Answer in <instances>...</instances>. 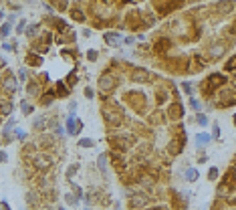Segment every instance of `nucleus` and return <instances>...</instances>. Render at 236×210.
<instances>
[{"instance_id":"f257e3e1","label":"nucleus","mask_w":236,"mask_h":210,"mask_svg":"<svg viewBox=\"0 0 236 210\" xmlns=\"http://www.w3.org/2000/svg\"><path fill=\"white\" fill-rule=\"evenodd\" d=\"M51 158H46V156H43V153H40V156H34V166H36V168H39V170H45V168H51Z\"/></svg>"},{"instance_id":"f03ea898","label":"nucleus","mask_w":236,"mask_h":210,"mask_svg":"<svg viewBox=\"0 0 236 210\" xmlns=\"http://www.w3.org/2000/svg\"><path fill=\"white\" fill-rule=\"evenodd\" d=\"M105 40H109V45H117V40H119V34H115V33H109V34H105Z\"/></svg>"},{"instance_id":"7ed1b4c3","label":"nucleus","mask_w":236,"mask_h":210,"mask_svg":"<svg viewBox=\"0 0 236 210\" xmlns=\"http://www.w3.org/2000/svg\"><path fill=\"white\" fill-rule=\"evenodd\" d=\"M196 142H198V143H208V142H210V136H208V133H198V136H196Z\"/></svg>"},{"instance_id":"20e7f679","label":"nucleus","mask_w":236,"mask_h":210,"mask_svg":"<svg viewBox=\"0 0 236 210\" xmlns=\"http://www.w3.org/2000/svg\"><path fill=\"white\" fill-rule=\"evenodd\" d=\"M22 113H24V115H30V113H32V105H30V103L22 101Z\"/></svg>"},{"instance_id":"39448f33","label":"nucleus","mask_w":236,"mask_h":210,"mask_svg":"<svg viewBox=\"0 0 236 210\" xmlns=\"http://www.w3.org/2000/svg\"><path fill=\"white\" fill-rule=\"evenodd\" d=\"M4 89L8 91V93H12V91H14V81H6V83H4Z\"/></svg>"},{"instance_id":"423d86ee","label":"nucleus","mask_w":236,"mask_h":210,"mask_svg":"<svg viewBox=\"0 0 236 210\" xmlns=\"http://www.w3.org/2000/svg\"><path fill=\"white\" fill-rule=\"evenodd\" d=\"M8 111H12V103L8 105V103H4L2 105V109H0V113H8Z\"/></svg>"},{"instance_id":"0eeeda50","label":"nucleus","mask_w":236,"mask_h":210,"mask_svg":"<svg viewBox=\"0 0 236 210\" xmlns=\"http://www.w3.org/2000/svg\"><path fill=\"white\" fill-rule=\"evenodd\" d=\"M188 172H190V174H188V180H190V182H194V180H196V178H198L196 170H188Z\"/></svg>"},{"instance_id":"6e6552de","label":"nucleus","mask_w":236,"mask_h":210,"mask_svg":"<svg viewBox=\"0 0 236 210\" xmlns=\"http://www.w3.org/2000/svg\"><path fill=\"white\" fill-rule=\"evenodd\" d=\"M99 168L101 172H105V156H99Z\"/></svg>"},{"instance_id":"1a4fd4ad","label":"nucleus","mask_w":236,"mask_h":210,"mask_svg":"<svg viewBox=\"0 0 236 210\" xmlns=\"http://www.w3.org/2000/svg\"><path fill=\"white\" fill-rule=\"evenodd\" d=\"M145 204V198H133V206H141Z\"/></svg>"},{"instance_id":"9d476101","label":"nucleus","mask_w":236,"mask_h":210,"mask_svg":"<svg viewBox=\"0 0 236 210\" xmlns=\"http://www.w3.org/2000/svg\"><path fill=\"white\" fill-rule=\"evenodd\" d=\"M77 168H79V166H71V168H69V172H67V176L73 178V172H77Z\"/></svg>"},{"instance_id":"9b49d317","label":"nucleus","mask_w":236,"mask_h":210,"mask_svg":"<svg viewBox=\"0 0 236 210\" xmlns=\"http://www.w3.org/2000/svg\"><path fill=\"white\" fill-rule=\"evenodd\" d=\"M198 121H200V125H206V123H208L206 115H198Z\"/></svg>"},{"instance_id":"f8f14e48","label":"nucleus","mask_w":236,"mask_h":210,"mask_svg":"<svg viewBox=\"0 0 236 210\" xmlns=\"http://www.w3.org/2000/svg\"><path fill=\"white\" fill-rule=\"evenodd\" d=\"M81 146H83V148H89V146H93V142H91V139H81Z\"/></svg>"},{"instance_id":"ddd939ff","label":"nucleus","mask_w":236,"mask_h":210,"mask_svg":"<svg viewBox=\"0 0 236 210\" xmlns=\"http://www.w3.org/2000/svg\"><path fill=\"white\" fill-rule=\"evenodd\" d=\"M8 26H10V24H4V26H2V30H0V34H2V36H6V34H8Z\"/></svg>"},{"instance_id":"4468645a","label":"nucleus","mask_w":236,"mask_h":210,"mask_svg":"<svg viewBox=\"0 0 236 210\" xmlns=\"http://www.w3.org/2000/svg\"><path fill=\"white\" fill-rule=\"evenodd\" d=\"M24 26H26V22H24V20H20V24H18V33H22V30H24Z\"/></svg>"},{"instance_id":"2eb2a0df","label":"nucleus","mask_w":236,"mask_h":210,"mask_svg":"<svg viewBox=\"0 0 236 210\" xmlns=\"http://www.w3.org/2000/svg\"><path fill=\"white\" fill-rule=\"evenodd\" d=\"M216 172H218V170H216V168H212V170H210V178H212V180H214V178H216Z\"/></svg>"},{"instance_id":"dca6fc26","label":"nucleus","mask_w":236,"mask_h":210,"mask_svg":"<svg viewBox=\"0 0 236 210\" xmlns=\"http://www.w3.org/2000/svg\"><path fill=\"white\" fill-rule=\"evenodd\" d=\"M34 33H36V26H30V29H28V33H26V34H34Z\"/></svg>"},{"instance_id":"f3484780","label":"nucleus","mask_w":236,"mask_h":210,"mask_svg":"<svg viewBox=\"0 0 236 210\" xmlns=\"http://www.w3.org/2000/svg\"><path fill=\"white\" fill-rule=\"evenodd\" d=\"M0 162H6V153L4 152H0Z\"/></svg>"},{"instance_id":"a211bd4d","label":"nucleus","mask_w":236,"mask_h":210,"mask_svg":"<svg viewBox=\"0 0 236 210\" xmlns=\"http://www.w3.org/2000/svg\"><path fill=\"white\" fill-rule=\"evenodd\" d=\"M61 210H65V208H61Z\"/></svg>"}]
</instances>
